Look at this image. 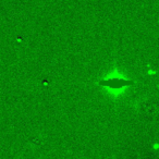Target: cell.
Listing matches in <instances>:
<instances>
[{
  "mask_svg": "<svg viewBox=\"0 0 159 159\" xmlns=\"http://www.w3.org/2000/svg\"><path fill=\"white\" fill-rule=\"evenodd\" d=\"M102 85H108V86L112 87V89H120L125 85L133 84L132 81H124V80H109V81H105V82H100Z\"/></svg>",
  "mask_w": 159,
  "mask_h": 159,
  "instance_id": "obj_1",
  "label": "cell"
}]
</instances>
